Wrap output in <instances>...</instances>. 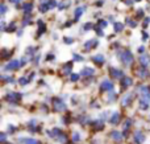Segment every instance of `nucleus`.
<instances>
[{"mask_svg":"<svg viewBox=\"0 0 150 144\" xmlns=\"http://www.w3.org/2000/svg\"><path fill=\"white\" fill-rule=\"evenodd\" d=\"M117 57L120 58V61H121L127 68H130V66L134 63V56H133L132 50H129V49H125V50H122V52H117Z\"/></svg>","mask_w":150,"mask_h":144,"instance_id":"nucleus-1","label":"nucleus"},{"mask_svg":"<svg viewBox=\"0 0 150 144\" xmlns=\"http://www.w3.org/2000/svg\"><path fill=\"white\" fill-rule=\"evenodd\" d=\"M52 106H53V111H55V113H63V111L67 110L66 103L61 98H57V97H54L52 99Z\"/></svg>","mask_w":150,"mask_h":144,"instance_id":"nucleus-2","label":"nucleus"},{"mask_svg":"<svg viewBox=\"0 0 150 144\" xmlns=\"http://www.w3.org/2000/svg\"><path fill=\"white\" fill-rule=\"evenodd\" d=\"M4 99L7 101L8 103H12V105H17L21 99H23V94L21 93H16V91H8L5 94Z\"/></svg>","mask_w":150,"mask_h":144,"instance_id":"nucleus-3","label":"nucleus"},{"mask_svg":"<svg viewBox=\"0 0 150 144\" xmlns=\"http://www.w3.org/2000/svg\"><path fill=\"white\" fill-rule=\"evenodd\" d=\"M137 91H138V94H140V99L150 103V86L141 85V86L137 87Z\"/></svg>","mask_w":150,"mask_h":144,"instance_id":"nucleus-4","label":"nucleus"},{"mask_svg":"<svg viewBox=\"0 0 150 144\" xmlns=\"http://www.w3.org/2000/svg\"><path fill=\"white\" fill-rule=\"evenodd\" d=\"M20 68H21L20 60H11L7 65H4L3 71H17Z\"/></svg>","mask_w":150,"mask_h":144,"instance_id":"nucleus-5","label":"nucleus"},{"mask_svg":"<svg viewBox=\"0 0 150 144\" xmlns=\"http://www.w3.org/2000/svg\"><path fill=\"white\" fill-rule=\"evenodd\" d=\"M115 89V83L111 81V79H103L99 86V90L100 93H109V91H113Z\"/></svg>","mask_w":150,"mask_h":144,"instance_id":"nucleus-6","label":"nucleus"},{"mask_svg":"<svg viewBox=\"0 0 150 144\" xmlns=\"http://www.w3.org/2000/svg\"><path fill=\"white\" fill-rule=\"evenodd\" d=\"M109 76H111L112 79H116V81H119V79L124 78L125 74L124 71L121 70V69H117V68H109Z\"/></svg>","mask_w":150,"mask_h":144,"instance_id":"nucleus-7","label":"nucleus"},{"mask_svg":"<svg viewBox=\"0 0 150 144\" xmlns=\"http://www.w3.org/2000/svg\"><path fill=\"white\" fill-rule=\"evenodd\" d=\"M130 86H133V78L132 77H127L120 79V87H121V91H127Z\"/></svg>","mask_w":150,"mask_h":144,"instance_id":"nucleus-8","label":"nucleus"},{"mask_svg":"<svg viewBox=\"0 0 150 144\" xmlns=\"http://www.w3.org/2000/svg\"><path fill=\"white\" fill-rule=\"evenodd\" d=\"M98 45H99L98 38H91V40H87V41L83 44V49H84V52H90V50L95 49Z\"/></svg>","mask_w":150,"mask_h":144,"instance_id":"nucleus-9","label":"nucleus"},{"mask_svg":"<svg viewBox=\"0 0 150 144\" xmlns=\"http://www.w3.org/2000/svg\"><path fill=\"white\" fill-rule=\"evenodd\" d=\"M133 102V93H125L121 98V107H129Z\"/></svg>","mask_w":150,"mask_h":144,"instance_id":"nucleus-10","label":"nucleus"},{"mask_svg":"<svg viewBox=\"0 0 150 144\" xmlns=\"http://www.w3.org/2000/svg\"><path fill=\"white\" fill-rule=\"evenodd\" d=\"M134 74L138 77V78L145 79V78H148V77H149V70H148V68H145V66H141V68L136 69Z\"/></svg>","mask_w":150,"mask_h":144,"instance_id":"nucleus-11","label":"nucleus"},{"mask_svg":"<svg viewBox=\"0 0 150 144\" xmlns=\"http://www.w3.org/2000/svg\"><path fill=\"white\" fill-rule=\"evenodd\" d=\"M86 9H87V7L86 5H80V7H76L74 9V23H76V21H79V19L82 17V15L86 12Z\"/></svg>","mask_w":150,"mask_h":144,"instance_id":"nucleus-12","label":"nucleus"},{"mask_svg":"<svg viewBox=\"0 0 150 144\" xmlns=\"http://www.w3.org/2000/svg\"><path fill=\"white\" fill-rule=\"evenodd\" d=\"M120 120H121V114L119 111H113L112 115L109 116V124L115 126V124H120Z\"/></svg>","mask_w":150,"mask_h":144,"instance_id":"nucleus-13","label":"nucleus"},{"mask_svg":"<svg viewBox=\"0 0 150 144\" xmlns=\"http://www.w3.org/2000/svg\"><path fill=\"white\" fill-rule=\"evenodd\" d=\"M91 61H92L96 66H103L104 63H105V57H104L103 54H95V56H92Z\"/></svg>","mask_w":150,"mask_h":144,"instance_id":"nucleus-14","label":"nucleus"},{"mask_svg":"<svg viewBox=\"0 0 150 144\" xmlns=\"http://www.w3.org/2000/svg\"><path fill=\"white\" fill-rule=\"evenodd\" d=\"M133 139H134V143L142 144L146 140V136H145V134H144L142 131H140V130H138V131L134 132V135H133Z\"/></svg>","mask_w":150,"mask_h":144,"instance_id":"nucleus-15","label":"nucleus"},{"mask_svg":"<svg viewBox=\"0 0 150 144\" xmlns=\"http://www.w3.org/2000/svg\"><path fill=\"white\" fill-rule=\"evenodd\" d=\"M138 62H140L141 66H145V68H148L150 65V56L146 54V53H142V54H140V57H138Z\"/></svg>","mask_w":150,"mask_h":144,"instance_id":"nucleus-16","label":"nucleus"},{"mask_svg":"<svg viewBox=\"0 0 150 144\" xmlns=\"http://www.w3.org/2000/svg\"><path fill=\"white\" fill-rule=\"evenodd\" d=\"M95 73H96V70L93 68H83L82 71H80V76L84 77V78H88V77L95 76Z\"/></svg>","mask_w":150,"mask_h":144,"instance_id":"nucleus-17","label":"nucleus"},{"mask_svg":"<svg viewBox=\"0 0 150 144\" xmlns=\"http://www.w3.org/2000/svg\"><path fill=\"white\" fill-rule=\"evenodd\" d=\"M73 63H74V61H69V62L62 65V70H63L65 76H70V74L73 73Z\"/></svg>","mask_w":150,"mask_h":144,"instance_id":"nucleus-18","label":"nucleus"},{"mask_svg":"<svg viewBox=\"0 0 150 144\" xmlns=\"http://www.w3.org/2000/svg\"><path fill=\"white\" fill-rule=\"evenodd\" d=\"M28 130L32 132V134H36V132L40 131V127H37V120L36 119H32V120L28 122Z\"/></svg>","mask_w":150,"mask_h":144,"instance_id":"nucleus-19","label":"nucleus"},{"mask_svg":"<svg viewBox=\"0 0 150 144\" xmlns=\"http://www.w3.org/2000/svg\"><path fill=\"white\" fill-rule=\"evenodd\" d=\"M37 24H38V29H37V38H38L41 34H44L45 32H46V24H45L42 20H38Z\"/></svg>","mask_w":150,"mask_h":144,"instance_id":"nucleus-20","label":"nucleus"},{"mask_svg":"<svg viewBox=\"0 0 150 144\" xmlns=\"http://www.w3.org/2000/svg\"><path fill=\"white\" fill-rule=\"evenodd\" d=\"M111 138H112V140L120 143V142H122V139H124V135H122V132H120V131H112Z\"/></svg>","mask_w":150,"mask_h":144,"instance_id":"nucleus-21","label":"nucleus"},{"mask_svg":"<svg viewBox=\"0 0 150 144\" xmlns=\"http://www.w3.org/2000/svg\"><path fill=\"white\" fill-rule=\"evenodd\" d=\"M18 142L23 143V144H42L40 140L37 139H33V138H20Z\"/></svg>","mask_w":150,"mask_h":144,"instance_id":"nucleus-22","label":"nucleus"},{"mask_svg":"<svg viewBox=\"0 0 150 144\" xmlns=\"http://www.w3.org/2000/svg\"><path fill=\"white\" fill-rule=\"evenodd\" d=\"M21 9H23V12L25 13V15L32 13V11H33V3H24V4L21 5Z\"/></svg>","mask_w":150,"mask_h":144,"instance_id":"nucleus-23","label":"nucleus"},{"mask_svg":"<svg viewBox=\"0 0 150 144\" xmlns=\"http://www.w3.org/2000/svg\"><path fill=\"white\" fill-rule=\"evenodd\" d=\"M91 124H92V127H93L95 131H101V130L104 128V122L101 120V119L95 120V122H91Z\"/></svg>","mask_w":150,"mask_h":144,"instance_id":"nucleus-24","label":"nucleus"},{"mask_svg":"<svg viewBox=\"0 0 150 144\" xmlns=\"http://www.w3.org/2000/svg\"><path fill=\"white\" fill-rule=\"evenodd\" d=\"M107 98H108V103H115L119 98V95H117L116 91H109L107 93Z\"/></svg>","mask_w":150,"mask_h":144,"instance_id":"nucleus-25","label":"nucleus"},{"mask_svg":"<svg viewBox=\"0 0 150 144\" xmlns=\"http://www.w3.org/2000/svg\"><path fill=\"white\" fill-rule=\"evenodd\" d=\"M57 140L61 144H70V139H69V136L65 134V132H62V134L59 135V136L57 138Z\"/></svg>","mask_w":150,"mask_h":144,"instance_id":"nucleus-26","label":"nucleus"},{"mask_svg":"<svg viewBox=\"0 0 150 144\" xmlns=\"http://www.w3.org/2000/svg\"><path fill=\"white\" fill-rule=\"evenodd\" d=\"M12 53H13V50H7V49L4 48V49L1 50V58H3L4 61H8V60L11 58V56H12Z\"/></svg>","mask_w":150,"mask_h":144,"instance_id":"nucleus-27","label":"nucleus"},{"mask_svg":"<svg viewBox=\"0 0 150 144\" xmlns=\"http://www.w3.org/2000/svg\"><path fill=\"white\" fill-rule=\"evenodd\" d=\"M113 31H115V33H120V32H122L124 31V24L119 23V21L113 23Z\"/></svg>","mask_w":150,"mask_h":144,"instance_id":"nucleus-28","label":"nucleus"},{"mask_svg":"<svg viewBox=\"0 0 150 144\" xmlns=\"http://www.w3.org/2000/svg\"><path fill=\"white\" fill-rule=\"evenodd\" d=\"M4 32H7V33H13V32H17V28H16V24H15V21H12V23H9L7 25V28H5V31Z\"/></svg>","mask_w":150,"mask_h":144,"instance_id":"nucleus-29","label":"nucleus"},{"mask_svg":"<svg viewBox=\"0 0 150 144\" xmlns=\"http://www.w3.org/2000/svg\"><path fill=\"white\" fill-rule=\"evenodd\" d=\"M49 9H50V7H49V3H40L38 11H40V12H41V13H46Z\"/></svg>","mask_w":150,"mask_h":144,"instance_id":"nucleus-30","label":"nucleus"},{"mask_svg":"<svg viewBox=\"0 0 150 144\" xmlns=\"http://www.w3.org/2000/svg\"><path fill=\"white\" fill-rule=\"evenodd\" d=\"M138 106H140V110H142V111H148V110H149L150 103L145 102V101H142V99H140V101H138Z\"/></svg>","mask_w":150,"mask_h":144,"instance_id":"nucleus-31","label":"nucleus"},{"mask_svg":"<svg viewBox=\"0 0 150 144\" xmlns=\"http://www.w3.org/2000/svg\"><path fill=\"white\" fill-rule=\"evenodd\" d=\"M132 124H133V120L130 118H128L127 120L124 122V124H122V131H129V128L132 127Z\"/></svg>","mask_w":150,"mask_h":144,"instance_id":"nucleus-32","label":"nucleus"},{"mask_svg":"<svg viewBox=\"0 0 150 144\" xmlns=\"http://www.w3.org/2000/svg\"><path fill=\"white\" fill-rule=\"evenodd\" d=\"M30 83V79H29V77H21V78H18V85L20 86H26V85Z\"/></svg>","mask_w":150,"mask_h":144,"instance_id":"nucleus-33","label":"nucleus"},{"mask_svg":"<svg viewBox=\"0 0 150 144\" xmlns=\"http://www.w3.org/2000/svg\"><path fill=\"white\" fill-rule=\"evenodd\" d=\"M71 140H73L74 143H79L80 140H82V136H80V134L78 131L73 132V136H71Z\"/></svg>","mask_w":150,"mask_h":144,"instance_id":"nucleus-34","label":"nucleus"},{"mask_svg":"<svg viewBox=\"0 0 150 144\" xmlns=\"http://www.w3.org/2000/svg\"><path fill=\"white\" fill-rule=\"evenodd\" d=\"M83 60H84V57H83L82 54H79V53H73V61H75V62H82Z\"/></svg>","mask_w":150,"mask_h":144,"instance_id":"nucleus-35","label":"nucleus"},{"mask_svg":"<svg viewBox=\"0 0 150 144\" xmlns=\"http://www.w3.org/2000/svg\"><path fill=\"white\" fill-rule=\"evenodd\" d=\"M125 24H127L128 26H130V28H136V26H137V23H136V21H133L130 17L125 19Z\"/></svg>","mask_w":150,"mask_h":144,"instance_id":"nucleus-36","label":"nucleus"},{"mask_svg":"<svg viewBox=\"0 0 150 144\" xmlns=\"http://www.w3.org/2000/svg\"><path fill=\"white\" fill-rule=\"evenodd\" d=\"M98 25L100 26V28L105 29L107 26H108V21H107L105 19H99V20H98Z\"/></svg>","mask_w":150,"mask_h":144,"instance_id":"nucleus-37","label":"nucleus"},{"mask_svg":"<svg viewBox=\"0 0 150 144\" xmlns=\"http://www.w3.org/2000/svg\"><path fill=\"white\" fill-rule=\"evenodd\" d=\"M79 78H80V73L78 74V73H71L70 74V81L71 82H78L79 81Z\"/></svg>","mask_w":150,"mask_h":144,"instance_id":"nucleus-38","label":"nucleus"},{"mask_svg":"<svg viewBox=\"0 0 150 144\" xmlns=\"http://www.w3.org/2000/svg\"><path fill=\"white\" fill-rule=\"evenodd\" d=\"M36 48H33V46H29L28 48V49H26L25 50V54L26 56H30V57H33V54H34V53H36Z\"/></svg>","mask_w":150,"mask_h":144,"instance_id":"nucleus-39","label":"nucleus"},{"mask_svg":"<svg viewBox=\"0 0 150 144\" xmlns=\"http://www.w3.org/2000/svg\"><path fill=\"white\" fill-rule=\"evenodd\" d=\"M62 122H63L65 124H70V123H71V115H70V114L67 113L65 116H62Z\"/></svg>","mask_w":150,"mask_h":144,"instance_id":"nucleus-40","label":"nucleus"},{"mask_svg":"<svg viewBox=\"0 0 150 144\" xmlns=\"http://www.w3.org/2000/svg\"><path fill=\"white\" fill-rule=\"evenodd\" d=\"M30 23H32V21H30V13L24 16V19H23V26L28 25V24H30Z\"/></svg>","mask_w":150,"mask_h":144,"instance_id":"nucleus-41","label":"nucleus"},{"mask_svg":"<svg viewBox=\"0 0 150 144\" xmlns=\"http://www.w3.org/2000/svg\"><path fill=\"white\" fill-rule=\"evenodd\" d=\"M93 31L96 32V34H98L99 37H101V36H103V34H104L103 28H100V26H99V25H95V26H93Z\"/></svg>","mask_w":150,"mask_h":144,"instance_id":"nucleus-42","label":"nucleus"},{"mask_svg":"<svg viewBox=\"0 0 150 144\" xmlns=\"http://www.w3.org/2000/svg\"><path fill=\"white\" fill-rule=\"evenodd\" d=\"M93 24L92 23H86V24H83V31L84 32H87V31H90V29H93Z\"/></svg>","mask_w":150,"mask_h":144,"instance_id":"nucleus-43","label":"nucleus"},{"mask_svg":"<svg viewBox=\"0 0 150 144\" xmlns=\"http://www.w3.org/2000/svg\"><path fill=\"white\" fill-rule=\"evenodd\" d=\"M1 78H3V79H5L4 82H7V83H15V78H13V77H9V76H3Z\"/></svg>","mask_w":150,"mask_h":144,"instance_id":"nucleus-44","label":"nucleus"},{"mask_svg":"<svg viewBox=\"0 0 150 144\" xmlns=\"http://www.w3.org/2000/svg\"><path fill=\"white\" fill-rule=\"evenodd\" d=\"M16 131H17V127L16 126H13V124H9V126H8V132H9V135L16 134Z\"/></svg>","mask_w":150,"mask_h":144,"instance_id":"nucleus-45","label":"nucleus"},{"mask_svg":"<svg viewBox=\"0 0 150 144\" xmlns=\"http://www.w3.org/2000/svg\"><path fill=\"white\" fill-rule=\"evenodd\" d=\"M7 11H8V8H7V5L5 4L0 5V15H1V17H4V15L7 13Z\"/></svg>","mask_w":150,"mask_h":144,"instance_id":"nucleus-46","label":"nucleus"},{"mask_svg":"<svg viewBox=\"0 0 150 144\" xmlns=\"http://www.w3.org/2000/svg\"><path fill=\"white\" fill-rule=\"evenodd\" d=\"M74 41H75V40L73 38V37H63V42H65L66 45H71V44H74Z\"/></svg>","mask_w":150,"mask_h":144,"instance_id":"nucleus-47","label":"nucleus"},{"mask_svg":"<svg viewBox=\"0 0 150 144\" xmlns=\"http://www.w3.org/2000/svg\"><path fill=\"white\" fill-rule=\"evenodd\" d=\"M45 60H46L47 62H52V61H54V60H55V56L53 54V53H47L46 57H45Z\"/></svg>","mask_w":150,"mask_h":144,"instance_id":"nucleus-48","label":"nucleus"},{"mask_svg":"<svg viewBox=\"0 0 150 144\" xmlns=\"http://www.w3.org/2000/svg\"><path fill=\"white\" fill-rule=\"evenodd\" d=\"M142 17H145V12H144V9H138L136 12V19H142Z\"/></svg>","mask_w":150,"mask_h":144,"instance_id":"nucleus-49","label":"nucleus"},{"mask_svg":"<svg viewBox=\"0 0 150 144\" xmlns=\"http://www.w3.org/2000/svg\"><path fill=\"white\" fill-rule=\"evenodd\" d=\"M149 24H150V16H148V17H145L144 19V24H142V28L144 29H146L149 26Z\"/></svg>","mask_w":150,"mask_h":144,"instance_id":"nucleus-50","label":"nucleus"},{"mask_svg":"<svg viewBox=\"0 0 150 144\" xmlns=\"http://www.w3.org/2000/svg\"><path fill=\"white\" fill-rule=\"evenodd\" d=\"M0 142H1V144L7 143V132H1L0 134Z\"/></svg>","mask_w":150,"mask_h":144,"instance_id":"nucleus-51","label":"nucleus"},{"mask_svg":"<svg viewBox=\"0 0 150 144\" xmlns=\"http://www.w3.org/2000/svg\"><path fill=\"white\" fill-rule=\"evenodd\" d=\"M49 7H50V9H53V8L58 7V3H57V0H50V1H49Z\"/></svg>","mask_w":150,"mask_h":144,"instance_id":"nucleus-52","label":"nucleus"},{"mask_svg":"<svg viewBox=\"0 0 150 144\" xmlns=\"http://www.w3.org/2000/svg\"><path fill=\"white\" fill-rule=\"evenodd\" d=\"M108 118H109V114H108V111H105V113H103V114H101V115H100V119H101V120H103V122H105Z\"/></svg>","mask_w":150,"mask_h":144,"instance_id":"nucleus-53","label":"nucleus"},{"mask_svg":"<svg viewBox=\"0 0 150 144\" xmlns=\"http://www.w3.org/2000/svg\"><path fill=\"white\" fill-rule=\"evenodd\" d=\"M149 33H146V31H145V29H144V31H142V41H148V40H149Z\"/></svg>","mask_w":150,"mask_h":144,"instance_id":"nucleus-54","label":"nucleus"},{"mask_svg":"<svg viewBox=\"0 0 150 144\" xmlns=\"http://www.w3.org/2000/svg\"><path fill=\"white\" fill-rule=\"evenodd\" d=\"M20 62H21V68H23V66H25V65H26L28 60H26V58H20Z\"/></svg>","mask_w":150,"mask_h":144,"instance_id":"nucleus-55","label":"nucleus"},{"mask_svg":"<svg viewBox=\"0 0 150 144\" xmlns=\"http://www.w3.org/2000/svg\"><path fill=\"white\" fill-rule=\"evenodd\" d=\"M138 53H140V54H142V53H145V46H142V45H141V46L138 48Z\"/></svg>","mask_w":150,"mask_h":144,"instance_id":"nucleus-56","label":"nucleus"},{"mask_svg":"<svg viewBox=\"0 0 150 144\" xmlns=\"http://www.w3.org/2000/svg\"><path fill=\"white\" fill-rule=\"evenodd\" d=\"M41 108H44L45 114H49V108H47V106H46V105H45V103H44V105H42V107H41Z\"/></svg>","mask_w":150,"mask_h":144,"instance_id":"nucleus-57","label":"nucleus"},{"mask_svg":"<svg viewBox=\"0 0 150 144\" xmlns=\"http://www.w3.org/2000/svg\"><path fill=\"white\" fill-rule=\"evenodd\" d=\"M133 1H134V0H124V3L125 4H128V5H132Z\"/></svg>","mask_w":150,"mask_h":144,"instance_id":"nucleus-58","label":"nucleus"},{"mask_svg":"<svg viewBox=\"0 0 150 144\" xmlns=\"http://www.w3.org/2000/svg\"><path fill=\"white\" fill-rule=\"evenodd\" d=\"M9 3H12V4H18V3H21V0H8Z\"/></svg>","mask_w":150,"mask_h":144,"instance_id":"nucleus-59","label":"nucleus"},{"mask_svg":"<svg viewBox=\"0 0 150 144\" xmlns=\"http://www.w3.org/2000/svg\"><path fill=\"white\" fill-rule=\"evenodd\" d=\"M103 0H99V1H96V7H101V5H103Z\"/></svg>","mask_w":150,"mask_h":144,"instance_id":"nucleus-60","label":"nucleus"},{"mask_svg":"<svg viewBox=\"0 0 150 144\" xmlns=\"http://www.w3.org/2000/svg\"><path fill=\"white\" fill-rule=\"evenodd\" d=\"M23 34V29H17V36H21Z\"/></svg>","mask_w":150,"mask_h":144,"instance_id":"nucleus-61","label":"nucleus"},{"mask_svg":"<svg viewBox=\"0 0 150 144\" xmlns=\"http://www.w3.org/2000/svg\"><path fill=\"white\" fill-rule=\"evenodd\" d=\"M50 0H40V3H49Z\"/></svg>","mask_w":150,"mask_h":144,"instance_id":"nucleus-62","label":"nucleus"},{"mask_svg":"<svg viewBox=\"0 0 150 144\" xmlns=\"http://www.w3.org/2000/svg\"><path fill=\"white\" fill-rule=\"evenodd\" d=\"M134 1H137V3H140V1H141V0H134Z\"/></svg>","mask_w":150,"mask_h":144,"instance_id":"nucleus-63","label":"nucleus"},{"mask_svg":"<svg viewBox=\"0 0 150 144\" xmlns=\"http://www.w3.org/2000/svg\"><path fill=\"white\" fill-rule=\"evenodd\" d=\"M149 1H150V0H149Z\"/></svg>","mask_w":150,"mask_h":144,"instance_id":"nucleus-64","label":"nucleus"}]
</instances>
